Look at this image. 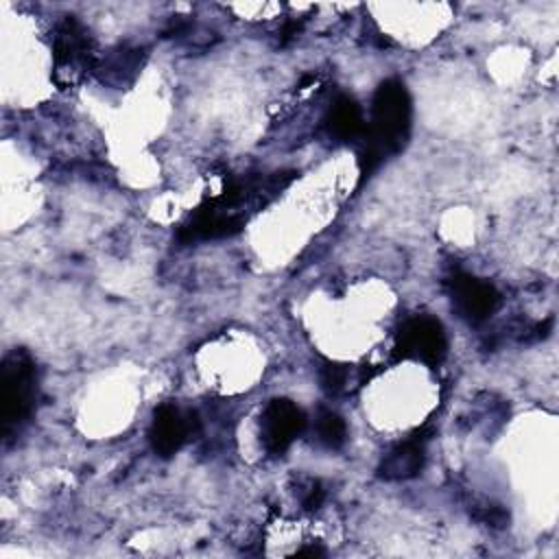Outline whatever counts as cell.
<instances>
[{
    "mask_svg": "<svg viewBox=\"0 0 559 559\" xmlns=\"http://www.w3.org/2000/svg\"><path fill=\"white\" fill-rule=\"evenodd\" d=\"M323 498H325V491H323L321 483H319V480H310L308 487H306V491L301 493V504H304V509L314 511V509L321 507Z\"/></svg>",
    "mask_w": 559,
    "mask_h": 559,
    "instance_id": "obj_13",
    "label": "cell"
},
{
    "mask_svg": "<svg viewBox=\"0 0 559 559\" xmlns=\"http://www.w3.org/2000/svg\"><path fill=\"white\" fill-rule=\"evenodd\" d=\"M395 358L419 360L430 367L439 365L448 352L443 325L426 314L408 319L395 336Z\"/></svg>",
    "mask_w": 559,
    "mask_h": 559,
    "instance_id": "obj_4",
    "label": "cell"
},
{
    "mask_svg": "<svg viewBox=\"0 0 559 559\" xmlns=\"http://www.w3.org/2000/svg\"><path fill=\"white\" fill-rule=\"evenodd\" d=\"M314 435L323 448L338 450L347 439V426L338 413L321 411L314 421Z\"/></svg>",
    "mask_w": 559,
    "mask_h": 559,
    "instance_id": "obj_11",
    "label": "cell"
},
{
    "mask_svg": "<svg viewBox=\"0 0 559 559\" xmlns=\"http://www.w3.org/2000/svg\"><path fill=\"white\" fill-rule=\"evenodd\" d=\"M2 432L13 437L33 415L37 400V371L24 349H15L2 360Z\"/></svg>",
    "mask_w": 559,
    "mask_h": 559,
    "instance_id": "obj_2",
    "label": "cell"
},
{
    "mask_svg": "<svg viewBox=\"0 0 559 559\" xmlns=\"http://www.w3.org/2000/svg\"><path fill=\"white\" fill-rule=\"evenodd\" d=\"M448 290L454 312L469 325L487 321L500 301L498 290L489 282L463 271L454 273L448 280Z\"/></svg>",
    "mask_w": 559,
    "mask_h": 559,
    "instance_id": "obj_6",
    "label": "cell"
},
{
    "mask_svg": "<svg viewBox=\"0 0 559 559\" xmlns=\"http://www.w3.org/2000/svg\"><path fill=\"white\" fill-rule=\"evenodd\" d=\"M426 441L428 437L421 432L411 435L408 439L395 443L378 465V476L384 480H408L424 469L426 463Z\"/></svg>",
    "mask_w": 559,
    "mask_h": 559,
    "instance_id": "obj_8",
    "label": "cell"
},
{
    "mask_svg": "<svg viewBox=\"0 0 559 559\" xmlns=\"http://www.w3.org/2000/svg\"><path fill=\"white\" fill-rule=\"evenodd\" d=\"M411 96L402 81H382L371 100V124L358 157L362 179L369 177L389 155L402 151L411 131Z\"/></svg>",
    "mask_w": 559,
    "mask_h": 559,
    "instance_id": "obj_1",
    "label": "cell"
},
{
    "mask_svg": "<svg viewBox=\"0 0 559 559\" xmlns=\"http://www.w3.org/2000/svg\"><path fill=\"white\" fill-rule=\"evenodd\" d=\"M201 424L197 413L181 411L179 406L164 402L155 408L153 421L148 428V441L155 454L168 459L179 452L194 435H199Z\"/></svg>",
    "mask_w": 559,
    "mask_h": 559,
    "instance_id": "obj_5",
    "label": "cell"
},
{
    "mask_svg": "<svg viewBox=\"0 0 559 559\" xmlns=\"http://www.w3.org/2000/svg\"><path fill=\"white\" fill-rule=\"evenodd\" d=\"M306 415L304 411L286 400L277 397L266 404L260 417V441L269 454H284L288 445L304 432Z\"/></svg>",
    "mask_w": 559,
    "mask_h": 559,
    "instance_id": "obj_7",
    "label": "cell"
},
{
    "mask_svg": "<svg viewBox=\"0 0 559 559\" xmlns=\"http://www.w3.org/2000/svg\"><path fill=\"white\" fill-rule=\"evenodd\" d=\"M52 59H55V81L61 87L79 83L90 70L96 68L90 33L76 17L68 15L57 26Z\"/></svg>",
    "mask_w": 559,
    "mask_h": 559,
    "instance_id": "obj_3",
    "label": "cell"
},
{
    "mask_svg": "<svg viewBox=\"0 0 559 559\" xmlns=\"http://www.w3.org/2000/svg\"><path fill=\"white\" fill-rule=\"evenodd\" d=\"M347 382H349V369L345 365H336V362L323 365V369H321V386L330 395H336V393L345 391Z\"/></svg>",
    "mask_w": 559,
    "mask_h": 559,
    "instance_id": "obj_12",
    "label": "cell"
},
{
    "mask_svg": "<svg viewBox=\"0 0 559 559\" xmlns=\"http://www.w3.org/2000/svg\"><path fill=\"white\" fill-rule=\"evenodd\" d=\"M325 127H328L330 135H334L336 140H343V142L362 138L367 131L362 109L352 96H338L334 100V105L328 109Z\"/></svg>",
    "mask_w": 559,
    "mask_h": 559,
    "instance_id": "obj_10",
    "label": "cell"
},
{
    "mask_svg": "<svg viewBox=\"0 0 559 559\" xmlns=\"http://www.w3.org/2000/svg\"><path fill=\"white\" fill-rule=\"evenodd\" d=\"M144 61V52L140 48H129L120 46L111 50L100 63H96L94 72L103 79V83L122 87L135 79Z\"/></svg>",
    "mask_w": 559,
    "mask_h": 559,
    "instance_id": "obj_9",
    "label": "cell"
}]
</instances>
